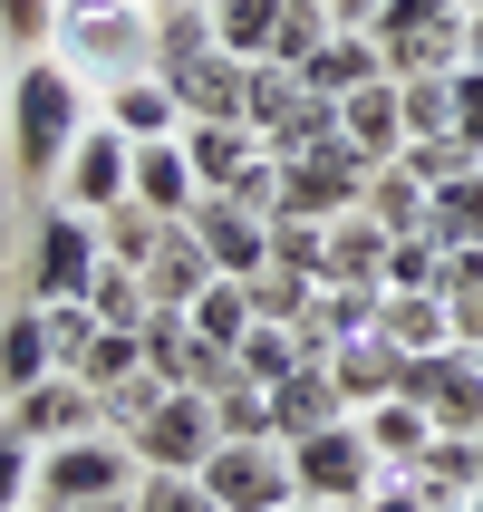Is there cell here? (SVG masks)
<instances>
[{"label": "cell", "mask_w": 483, "mask_h": 512, "mask_svg": "<svg viewBox=\"0 0 483 512\" xmlns=\"http://www.w3.org/2000/svg\"><path fill=\"white\" fill-rule=\"evenodd\" d=\"M97 426H107V406L87 397L78 377H39V387L10 397V435L20 445H68V435H97Z\"/></svg>", "instance_id": "cell-12"}, {"label": "cell", "mask_w": 483, "mask_h": 512, "mask_svg": "<svg viewBox=\"0 0 483 512\" xmlns=\"http://www.w3.org/2000/svg\"><path fill=\"white\" fill-rule=\"evenodd\" d=\"M252 319H281V329H300L310 319V300H319V271H290V261H261L252 281Z\"/></svg>", "instance_id": "cell-31"}, {"label": "cell", "mask_w": 483, "mask_h": 512, "mask_svg": "<svg viewBox=\"0 0 483 512\" xmlns=\"http://www.w3.org/2000/svg\"><path fill=\"white\" fill-rule=\"evenodd\" d=\"M165 87L184 97V116H242V97H252V58L203 49V58H184V68H165ZM242 126H252V116H242Z\"/></svg>", "instance_id": "cell-15"}, {"label": "cell", "mask_w": 483, "mask_h": 512, "mask_svg": "<svg viewBox=\"0 0 483 512\" xmlns=\"http://www.w3.org/2000/svg\"><path fill=\"white\" fill-rule=\"evenodd\" d=\"M397 377H406V348L387 339V329H368V339H339V348H329V387H339L348 416H358V406H377V397H397Z\"/></svg>", "instance_id": "cell-14"}, {"label": "cell", "mask_w": 483, "mask_h": 512, "mask_svg": "<svg viewBox=\"0 0 483 512\" xmlns=\"http://www.w3.org/2000/svg\"><path fill=\"white\" fill-rule=\"evenodd\" d=\"M78 87H87V78H78L58 49H29V58H20V78H10V165H20L29 184H39V174L58 184L68 145L87 136V97H78Z\"/></svg>", "instance_id": "cell-1"}, {"label": "cell", "mask_w": 483, "mask_h": 512, "mask_svg": "<svg viewBox=\"0 0 483 512\" xmlns=\"http://www.w3.org/2000/svg\"><path fill=\"white\" fill-rule=\"evenodd\" d=\"M329 0H281V29H271V68H310L319 49H329Z\"/></svg>", "instance_id": "cell-36"}, {"label": "cell", "mask_w": 483, "mask_h": 512, "mask_svg": "<svg viewBox=\"0 0 483 512\" xmlns=\"http://www.w3.org/2000/svg\"><path fill=\"white\" fill-rule=\"evenodd\" d=\"M39 503V445H20V435L0 426V512Z\"/></svg>", "instance_id": "cell-45"}, {"label": "cell", "mask_w": 483, "mask_h": 512, "mask_svg": "<svg viewBox=\"0 0 483 512\" xmlns=\"http://www.w3.org/2000/svg\"><path fill=\"white\" fill-rule=\"evenodd\" d=\"M377 78H387V49H377L368 29H329V49L300 68L310 97H358V87H377Z\"/></svg>", "instance_id": "cell-18"}, {"label": "cell", "mask_w": 483, "mask_h": 512, "mask_svg": "<svg viewBox=\"0 0 483 512\" xmlns=\"http://www.w3.org/2000/svg\"><path fill=\"white\" fill-rule=\"evenodd\" d=\"M203 493H213L223 512H281V503H300L281 445H213V455H203Z\"/></svg>", "instance_id": "cell-9"}, {"label": "cell", "mask_w": 483, "mask_h": 512, "mask_svg": "<svg viewBox=\"0 0 483 512\" xmlns=\"http://www.w3.org/2000/svg\"><path fill=\"white\" fill-rule=\"evenodd\" d=\"M397 107H406V145L455 136V78H397Z\"/></svg>", "instance_id": "cell-41"}, {"label": "cell", "mask_w": 483, "mask_h": 512, "mask_svg": "<svg viewBox=\"0 0 483 512\" xmlns=\"http://www.w3.org/2000/svg\"><path fill=\"white\" fill-rule=\"evenodd\" d=\"M184 155H194V184H203V194H232L271 145H261L242 116H184Z\"/></svg>", "instance_id": "cell-13"}, {"label": "cell", "mask_w": 483, "mask_h": 512, "mask_svg": "<svg viewBox=\"0 0 483 512\" xmlns=\"http://www.w3.org/2000/svg\"><path fill=\"white\" fill-rule=\"evenodd\" d=\"M213 426H223V445H271V387L232 377L223 397H213Z\"/></svg>", "instance_id": "cell-39"}, {"label": "cell", "mask_w": 483, "mask_h": 512, "mask_svg": "<svg viewBox=\"0 0 483 512\" xmlns=\"http://www.w3.org/2000/svg\"><path fill=\"white\" fill-rule=\"evenodd\" d=\"M339 136L368 155V165H397L406 155V107H397V78L358 87V97H339Z\"/></svg>", "instance_id": "cell-17"}, {"label": "cell", "mask_w": 483, "mask_h": 512, "mask_svg": "<svg viewBox=\"0 0 483 512\" xmlns=\"http://www.w3.org/2000/svg\"><path fill=\"white\" fill-rule=\"evenodd\" d=\"M49 49L78 78H155V0H58Z\"/></svg>", "instance_id": "cell-2"}, {"label": "cell", "mask_w": 483, "mask_h": 512, "mask_svg": "<svg viewBox=\"0 0 483 512\" xmlns=\"http://www.w3.org/2000/svg\"><path fill=\"white\" fill-rule=\"evenodd\" d=\"M358 512H426V493H416V474H377Z\"/></svg>", "instance_id": "cell-50"}, {"label": "cell", "mask_w": 483, "mask_h": 512, "mask_svg": "<svg viewBox=\"0 0 483 512\" xmlns=\"http://www.w3.org/2000/svg\"><path fill=\"white\" fill-rule=\"evenodd\" d=\"M474 493H483V435H474Z\"/></svg>", "instance_id": "cell-55"}, {"label": "cell", "mask_w": 483, "mask_h": 512, "mask_svg": "<svg viewBox=\"0 0 483 512\" xmlns=\"http://www.w3.org/2000/svg\"><path fill=\"white\" fill-rule=\"evenodd\" d=\"M0 29H10V49H39L58 29V0H0Z\"/></svg>", "instance_id": "cell-47"}, {"label": "cell", "mask_w": 483, "mask_h": 512, "mask_svg": "<svg viewBox=\"0 0 483 512\" xmlns=\"http://www.w3.org/2000/svg\"><path fill=\"white\" fill-rule=\"evenodd\" d=\"M474 512H483V493H474Z\"/></svg>", "instance_id": "cell-57"}, {"label": "cell", "mask_w": 483, "mask_h": 512, "mask_svg": "<svg viewBox=\"0 0 483 512\" xmlns=\"http://www.w3.org/2000/svg\"><path fill=\"white\" fill-rule=\"evenodd\" d=\"M435 261H445L435 232H397V252H387V290H435Z\"/></svg>", "instance_id": "cell-44"}, {"label": "cell", "mask_w": 483, "mask_h": 512, "mask_svg": "<svg viewBox=\"0 0 483 512\" xmlns=\"http://www.w3.org/2000/svg\"><path fill=\"white\" fill-rule=\"evenodd\" d=\"M387 49V78H455L464 68V10L435 29H406V39H377Z\"/></svg>", "instance_id": "cell-25"}, {"label": "cell", "mask_w": 483, "mask_h": 512, "mask_svg": "<svg viewBox=\"0 0 483 512\" xmlns=\"http://www.w3.org/2000/svg\"><path fill=\"white\" fill-rule=\"evenodd\" d=\"M107 126L126 145H155V136H184V97L165 78H116L107 87Z\"/></svg>", "instance_id": "cell-20"}, {"label": "cell", "mask_w": 483, "mask_h": 512, "mask_svg": "<svg viewBox=\"0 0 483 512\" xmlns=\"http://www.w3.org/2000/svg\"><path fill=\"white\" fill-rule=\"evenodd\" d=\"M377 10H387V0H329V20H339V29H377Z\"/></svg>", "instance_id": "cell-51"}, {"label": "cell", "mask_w": 483, "mask_h": 512, "mask_svg": "<svg viewBox=\"0 0 483 512\" xmlns=\"http://www.w3.org/2000/svg\"><path fill=\"white\" fill-rule=\"evenodd\" d=\"M39 377H58V348H49V310L29 300V310L0 319V387L20 397V387H39Z\"/></svg>", "instance_id": "cell-24"}, {"label": "cell", "mask_w": 483, "mask_h": 512, "mask_svg": "<svg viewBox=\"0 0 483 512\" xmlns=\"http://www.w3.org/2000/svg\"><path fill=\"white\" fill-rule=\"evenodd\" d=\"M290 455V484L310 493V503H368V484L387 474V464L368 455V435H358V416H339V426L300 435V445H281Z\"/></svg>", "instance_id": "cell-6"}, {"label": "cell", "mask_w": 483, "mask_h": 512, "mask_svg": "<svg viewBox=\"0 0 483 512\" xmlns=\"http://www.w3.org/2000/svg\"><path fill=\"white\" fill-rule=\"evenodd\" d=\"M213 49V0H155V78Z\"/></svg>", "instance_id": "cell-29"}, {"label": "cell", "mask_w": 483, "mask_h": 512, "mask_svg": "<svg viewBox=\"0 0 483 512\" xmlns=\"http://www.w3.org/2000/svg\"><path fill=\"white\" fill-rule=\"evenodd\" d=\"M348 406H339V387H329V368H290L281 387H271V445H300V435H319V426H339Z\"/></svg>", "instance_id": "cell-19"}, {"label": "cell", "mask_w": 483, "mask_h": 512, "mask_svg": "<svg viewBox=\"0 0 483 512\" xmlns=\"http://www.w3.org/2000/svg\"><path fill=\"white\" fill-rule=\"evenodd\" d=\"M136 493V455L126 435H68V445H39V512H78V503H116Z\"/></svg>", "instance_id": "cell-3"}, {"label": "cell", "mask_w": 483, "mask_h": 512, "mask_svg": "<svg viewBox=\"0 0 483 512\" xmlns=\"http://www.w3.org/2000/svg\"><path fill=\"white\" fill-rule=\"evenodd\" d=\"M223 445V426H213V397L203 387H165L155 397V416L145 426H126V455L155 464V474H203V455Z\"/></svg>", "instance_id": "cell-5"}, {"label": "cell", "mask_w": 483, "mask_h": 512, "mask_svg": "<svg viewBox=\"0 0 483 512\" xmlns=\"http://www.w3.org/2000/svg\"><path fill=\"white\" fill-rule=\"evenodd\" d=\"M126 512H223V503L203 493V474H155V464H136V493H126Z\"/></svg>", "instance_id": "cell-40"}, {"label": "cell", "mask_w": 483, "mask_h": 512, "mask_svg": "<svg viewBox=\"0 0 483 512\" xmlns=\"http://www.w3.org/2000/svg\"><path fill=\"white\" fill-rule=\"evenodd\" d=\"M126 194L145 203V213H165V223H184L203 203V184H194V155H184V136H155V145H136V184Z\"/></svg>", "instance_id": "cell-16"}, {"label": "cell", "mask_w": 483, "mask_h": 512, "mask_svg": "<svg viewBox=\"0 0 483 512\" xmlns=\"http://www.w3.org/2000/svg\"><path fill=\"white\" fill-rule=\"evenodd\" d=\"M281 512H358V503H310V493H300V503H281Z\"/></svg>", "instance_id": "cell-53"}, {"label": "cell", "mask_w": 483, "mask_h": 512, "mask_svg": "<svg viewBox=\"0 0 483 512\" xmlns=\"http://www.w3.org/2000/svg\"><path fill=\"white\" fill-rule=\"evenodd\" d=\"M97 261H107V242H97V213H68V203H49V213H39V242H29V300H87Z\"/></svg>", "instance_id": "cell-7"}, {"label": "cell", "mask_w": 483, "mask_h": 512, "mask_svg": "<svg viewBox=\"0 0 483 512\" xmlns=\"http://www.w3.org/2000/svg\"><path fill=\"white\" fill-rule=\"evenodd\" d=\"M126 377H145V329H97L87 358H78V387L87 397H116Z\"/></svg>", "instance_id": "cell-30"}, {"label": "cell", "mask_w": 483, "mask_h": 512, "mask_svg": "<svg viewBox=\"0 0 483 512\" xmlns=\"http://www.w3.org/2000/svg\"><path fill=\"white\" fill-rule=\"evenodd\" d=\"M377 310H387V290H377V281H319V300H310L300 329H310L319 348H339V339H368Z\"/></svg>", "instance_id": "cell-22"}, {"label": "cell", "mask_w": 483, "mask_h": 512, "mask_svg": "<svg viewBox=\"0 0 483 512\" xmlns=\"http://www.w3.org/2000/svg\"><path fill=\"white\" fill-rule=\"evenodd\" d=\"M87 310L107 319V329H145V319H155V300H145V271H126V261H97Z\"/></svg>", "instance_id": "cell-37"}, {"label": "cell", "mask_w": 483, "mask_h": 512, "mask_svg": "<svg viewBox=\"0 0 483 512\" xmlns=\"http://www.w3.org/2000/svg\"><path fill=\"white\" fill-rule=\"evenodd\" d=\"M387 252H397V232L368 223V213H339L329 223V281H377L387 290Z\"/></svg>", "instance_id": "cell-26"}, {"label": "cell", "mask_w": 483, "mask_h": 512, "mask_svg": "<svg viewBox=\"0 0 483 512\" xmlns=\"http://www.w3.org/2000/svg\"><path fill=\"white\" fill-rule=\"evenodd\" d=\"M397 397L426 406L435 435H483V358L474 348H426V358H406Z\"/></svg>", "instance_id": "cell-8"}, {"label": "cell", "mask_w": 483, "mask_h": 512, "mask_svg": "<svg viewBox=\"0 0 483 512\" xmlns=\"http://www.w3.org/2000/svg\"><path fill=\"white\" fill-rule=\"evenodd\" d=\"M203 281H223V271H213V261H203V242L184 223L165 232V252L145 261V300H155V310H194V290Z\"/></svg>", "instance_id": "cell-23"}, {"label": "cell", "mask_w": 483, "mask_h": 512, "mask_svg": "<svg viewBox=\"0 0 483 512\" xmlns=\"http://www.w3.org/2000/svg\"><path fill=\"white\" fill-rule=\"evenodd\" d=\"M271 261H290V271H319V281H329V223L271 213Z\"/></svg>", "instance_id": "cell-43"}, {"label": "cell", "mask_w": 483, "mask_h": 512, "mask_svg": "<svg viewBox=\"0 0 483 512\" xmlns=\"http://www.w3.org/2000/svg\"><path fill=\"white\" fill-rule=\"evenodd\" d=\"M271 29H281V0H213V49L271 58Z\"/></svg>", "instance_id": "cell-35"}, {"label": "cell", "mask_w": 483, "mask_h": 512, "mask_svg": "<svg viewBox=\"0 0 483 512\" xmlns=\"http://www.w3.org/2000/svg\"><path fill=\"white\" fill-rule=\"evenodd\" d=\"M78 512H126V493H116V503H78Z\"/></svg>", "instance_id": "cell-54"}, {"label": "cell", "mask_w": 483, "mask_h": 512, "mask_svg": "<svg viewBox=\"0 0 483 512\" xmlns=\"http://www.w3.org/2000/svg\"><path fill=\"white\" fill-rule=\"evenodd\" d=\"M184 319H194L213 348H242V329H252V290H242V281H203Z\"/></svg>", "instance_id": "cell-38"}, {"label": "cell", "mask_w": 483, "mask_h": 512, "mask_svg": "<svg viewBox=\"0 0 483 512\" xmlns=\"http://www.w3.org/2000/svg\"><path fill=\"white\" fill-rule=\"evenodd\" d=\"M20 512H39V503H20Z\"/></svg>", "instance_id": "cell-56"}, {"label": "cell", "mask_w": 483, "mask_h": 512, "mask_svg": "<svg viewBox=\"0 0 483 512\" xmlns=\"http://www.w3.org/2000/svg\"><path fill=\"white\" fill-rule=\"evenodd\" d=\"M358 213H368V223H387V232H426V184H416L406 165H377L368 194H358Z\"/></svg>", "instance_id": "cell-33"}, {"label": "cell", "mask_w": 483, "mask_h": 512, "mask_svg": "<svg viewBox=\"0 0 483 512\" xmlns=\"http://www.w3.org/2000/svg\"><path fill=\"white\" fill-rule=\"evenodd\" d=\"M455 10H464V0H387L368 39H406V29H435V20H455Z\"/></svg>", "instance_id": "cell-46"}, {"label": "cell", "mask_w": 483, "mask_h": 512, "mask_svg": "<svg viewBox=\"0 0 483 512\" xmlns=\"http://www.w3.org/2000/svg\"><path fill=\"white\" fill-rule=\"evenodd\" d=\"M397 165H406V174H416V184L435 194V184H455V174H474V165H483V145H464V136H416V145L397 155Z\"/></svg>", "instance_id": "cell-42"}, {"label": "cell", "mask_w": 483, "mask_h": 512, "mask_svg": "<svg viewBox=\"0 0 483 512\" xmlns=\"http://www.w3.org/2000/svg\"><path fill=\"white\" fill-rule=\"evenodd\" d=\"M426 232H435V242H483V165L426 194Z\"/></svg>", "instance_id": "cell-34"}, {"label": "cell", "mask_w": 483, "mask_h": 512, "mask_svg": "<svg viewBox=\"0 0 483 512\" xmlns=\"http://www.w3.org/2000/svg\"><path fill=\"white\" fill-rule=\"evenodd\" d=\"M126 184H136V145L116 126H87L68 145V165H58V203L68 213H107V203H126Z\"/></svg>", "instance_id": "cell-11"}, {"label": "cell", "mask_w": 483, "mask_h": 512, "mask_svg": "<svg viewBox=\"0 0 483 512\" xmlns=\"http://www.w3.org/2000/svg\"><path fill=\"white\" fill-rule=\"evenodd\" d=\"M368 155L348 136H319L310 155H281V203L271 213H300V223H339V213H358V194H368Z\"/></svg>", "instance_id": "cell-4"}, {"label": "cell", "mask_w": 483, "mask_h": 512, "mask_svg": "<svg viewBox=\"0 0 483 512\" xmlns=\"http://www.w3.org/2000/svg\"><path fill=\"white\" fill-rule=\"evenodd\" d=\"M445 319H455V348H474V358H483V281H464L455 300H445Z\"/></svg>", "instance_id": "cell-49"}, {"label": "cell", "mask_w": 483, "mask_h": 512, "mask_svg": "<svg viewBox=\"0 0 483 512\" xmlns=\"http://www.w3.org/2000/svg\"><path fill=\"white\" fill-rule=\"evenodd\" d=\"M165 232H174V223H165V213H145L136 194L97 213V242H107V261H126V271H145V261L165 252Z\"/></svg>", "instance_id": "cell-28"}, {"label": "cell", "mask_w": 483, "mask_h": 512, "mask_svg": "<svg viewBox=\"0 0 483 512\" xmlns=\"http://www.w3.org/2000/svg\"><path fill=\"white\" fill-rule=\"evenodd\" d=\"M377 329H387L406 358H426V348H455V319H445V300H435V290H387Z\"/></svg>", "instance_id": "cell-27"}, {"label": "cell", "mask_w": 483, "mask_h": 512, "mask_svg": "<svg viewBox=\"0 0 483 512\" xmlns=\"http://www.w3.org/2000/svg\"><path fill=\"white\" fill-rule=\"evenodd\" d=\"M455 136L483 145V58H464V68H455Z\"/></svg>", "instance_id": "cell-48"}, {"label": "cell", "mask_w": 483, "mask_h": 512, "mask_svg": "<svg viewBox=\"0 0 483 512\" xmlns=\"http://www.w3.org/2000/svg\"><path fill=\"white\" fill-rule=\"evenodd\" d=\"M184 232L203 242V261H213L223 281H252L261 261H271V213H252V203H232V194H203L194 213H184Z\"/></svg>", "instance_id": "cell-10"}, {"label": "cell", "mask_w": 483, "mask_h": 512, "mask_svg": "<svg viewBox=\"0 0 483 512\" xmlns=\"http://www.w3.org/2000/svg\"><path fill=\"white\" fill-rule=\"evenodd\" d=\"M464 58H483V0L464 10Z\"/></svg>", "instance_id": "cell-52"}, {"label": "cell", "mask_w": 483, "mask_h": 512, "mask_svg": "<svg viewBox=\"0 0 483 512\" xmlns=\"http://www.w3.org/2000/svg\"><path fill=\"white\" fill-rule=\"evenodd\" d=\"M358 435H368V455L387 464V474H406V464L435 445V416L416 397H377V406H358Z\"/></svg>", "instance_id": "cell-21"}, {"label": "cell", "mask_w": 483, "mask_h": 512, "mask_svg": "<svg viewBox=\"0 0 483 512\" xmlns=\"http://www.w3.org/2000/svg\"><path fill=\"white\" fill-rule=\"evenodd\" d=\"M232 368L252 377V387H281L290 368H310V358H300V329H281V319H252V329H242V348H232Z\"/></svg>", "instance_id": "cell-32"}]
</instances>
